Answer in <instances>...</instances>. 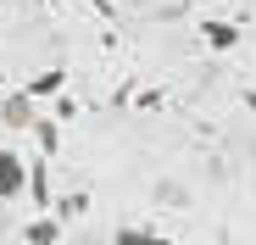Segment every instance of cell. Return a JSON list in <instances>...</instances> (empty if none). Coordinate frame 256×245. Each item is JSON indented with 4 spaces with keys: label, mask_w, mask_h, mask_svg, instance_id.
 <instances>
[{
    "label": "cell",
    "mask_w": 256,
    "mask_h": 245,
    "mask_svg": "<svg viewBox=\"0 0 256 245\" xmlns=\"http://www.w3.org/2000/svg\"><path fill=\"white\" fill-rule=\"evenodd\" d=\"M22 178H28V162L0 145V200H17L22 195Z\"/></svg>",
    "instance_id": "6da1fadb"
},
{
    "label": "cell",
    "mask_w": 256,
    "mask_h": 245,
    "mask_svg": "<svg viewBox=\"0 0 256 245\" xmlns=\"http://www.w3.org/2000/svg\"><path fill=\"white\" fill-rule=\"evenodd\" d=\"M0 122H6V128H34V122H39V106L17 90V95H6V100H0Z\"/></svg>",
    "instance_id": "7a4b0ae2"
},
{
    "label": "cell",
    "mask_w": 256,
    "mask_h": 245,
    "mask_svg": "<svg viewBox=\"0 0 256 245\" xmlns=\"http://www.w3.org/2000/svg\"><path fill=\"white\" fill-rule=\"evenodd\" d=\"M22 195H34V206H39V212H50V168H45V156H39V162H28Z\"/></svg>",
    "instance_id": "3957f363"
},
{
    "label": "cell",
    "mask_w": 256,
    "mask_h": 245,
    "mask_svg": "<svg viewBox=\"0 0 256 245\" xmlns=\"http://www.w3.org/2000/svg\"><path fill=\"white\" fill-rule=\"evenodd\" d=\"M62 84H67V72H62V67H50V72H39V78H28V90H22V95H28V100L39 106V100H50V95H62Z\"/></svg>",
    "instance_id": "277c9868"
},
{
    "label": "cell",
    "mask_w": 256,
    "mask_h": 245,
    "mask_svg": "<svg viewBox=\"0 0 256 245\" xmlns=\"http://www.w3.org/2000/svg\"><path fill=\"white\" fill-rule=\"evenodd\" d=\"M22 240H28V245H62V223H56V218H34V223L22 228Z\"/></svg>",
    "instance_id": "5b68a950"
},
{
    "label": "cell",
    "mask_w": 256,
    "mask_h": 245,
    "mask_svg": "<svg viewBox=\"0 0 256 245\" xmlns=\"http://www.w3.org/2000/svg\"><path fill=\"white\" fill-rule=\"evenodd\" d=\"M200 34H206V45H212V50H234V45H240V28H234V22H218V17H212Z\"/></svg>",
    "instance_id": "8992f818"
},
{
    "label": "cell",
    "mask_w": 256,
    "mask_h": 245,
    "mask_svg": "<svg viewBox=\"0 0 256 245\" xmlns=\"http://www.w3.org/2000/svg\"><path fill=\"white\" fill-rule=\"evenodd\" d=\"M112 245H184V240H167V234H150V228H117Z\"/></svg>",
    "instance_id": "52a82bcc"
},
{
    "label": "cell",
    "mask_w": 256,
    "mask_h": 245,
    "mask_svg": "<svg viewBox=\"0 0 256 245\" xmlns=\"http://www.w3.org/2000/svg\"><path fill=\"white\" fill-rule=\"evenodd\" d=\"M34 134H39V150H45V156H56V150H62V122L39 117V122H34Z\"/></svg>",
    "instance_id": "ba28073f"
},
{
    "label": "cell",
    "mask_w": 256,
    "mask_h": 245,
    "mask_svg": "<svg viewBox=\"0 0 256 245\" xmlns=\"http://www.w3.org/2000/svg\"><path fill=\"white\" fill-rule=\"evenodd\" d=\"M72 245H90V240H72Z\"/></svg>",
    "instance_id": "9c48e42d"
}]
</instances>
